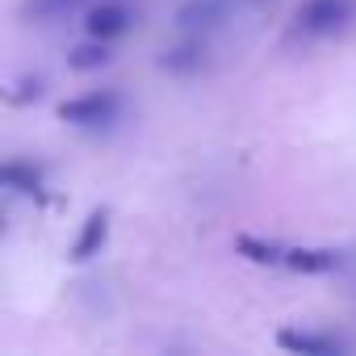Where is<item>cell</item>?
I'll use <instances>...</instances> for the list:
<instances>
[{
	"mask_svg": "<svg viewBox=\"0 0 356 356\" xmlns=\"http://www.w3.org/2000/svg\"><path fill=\"white\" fill-rule=\"evenodd\" d=\"M352 17H356V0H302V9H298V30L323 38V34L343 30Z\"/></svg>",
	"mask_w": 356,
	"mask_h": 356,
	"instance_id": "cell-1",
	"label": "cell"
},
{
	"mask_svg": "<svg viewBox=\"0 0 356 356\" xmlns=\"http://www.w3.org/2000/svg\"><path fill=\"white\" fill-rule=\"evenodd\" d=\"M118 105L122 101H118L113 88L84 92V97H72V101L59 105V122H67V126H105V122H113Z\"/></svg>",
	"mask_w": 356,
	"mask_h": 356,
	"instance_id": "cell-2",
	"label": "cell"
},
{
	"mask_svg": "<svg viewBox=\"0 0 356 356\" xmlns=\"http://www.w3.org/2000/svg\"><path fill=\"white\" fill-rule=\"evenodd\" d=\"M130 26H134V13L126 9V5H118V0H97V5H88V13H84V34L88 38H122V34H130Z\"/></svg>",
	"mask_w": 356,
	"mask_h": 356,
	"instance_id": "cell-3",
	"label": "cell"
},
{
	"mask_svg": "<svg viewBox=\"0 0 356 356\" xmlns=\"http://www.w3.org/2000/svg\"><path fill=\"white\" fill-rule=\"evenodd\" d=\"M105 239H109V210H92V214L84 218L76 243H72V260H92V256L105 248Z\"/></svg>",
	"mask_w": 356,
	"mask_h": 356,
	"instance_id": "cell-4",
	"label": "cell"
},
{
	"mask_svg": "<svg viewBox=\"0 0 356 356\" xmlns=\"http://www.w3.org/2000/svg\"><path fill=\"white\" fill-rule=\"evenodd\" d=\"M285 268L306 273V277H318V273L339 268V252L335 248H285Z\"/></svg>",
	"mask_w": 356,
	"mask_h": 356,
	"instance_id": "cell-5",
	"label": "cell"
},
{
	"mask_svg": "<svg viewBox=\"0 0 356 356\" xmlns=\"http://www.w3.org/2000/svg\"><path fill=\"white\" fill-rule=\"evenodd\" d=\"M227 17V0H189L176 13V26L181 30H214Z\"/></svg>",
	"mask_w": 356,
	"mask_h": 356,
	"instance_id": "cell-6",
	"label": "cell"
},
{
	"mask_svg": "<svg viewBox=\"0 0 356 356\" xmlns=\"http://www.w3.org/2000/svg\"><path fill=\"white\" fill-rule=\"evenodd\" d=\"M277 343H281L285 352H302V356H327V352H335V348H339V343H335L331 335H314V331H293V327L277 331Z\"/></svg>",
	"mask_w": 356,
	"mask_h": 356,
	"instance_id": "cell-7",
	"label": "cell"
},
{
	"mask_svg": "<svg viewBox=\"0 0 356 356\" xmlns=\"http://www.w3.org/2000/svg\"><path fill=\"white\" fill-rule=\"evenodd\" d=\"M109 59L113 55H109V42L105 38H88V42H80V47L67 51V67L72 72H101Z\"/></svg>",
	"mask_w": 356,
	"mask_h": 356,
	"instance_id": "cell-8",
	"label": "cell"
},
{
	"mask_svg": "<svg viewBox=\"0 0 356 356\" xmlns=\"http://www.w3.org/2000/svg\"><path fill=\"white\" fill-rule=\"evenodd\" d=\"M0 176H5V189H17V193H38L42 189V172L34 163H22V159H9Z\"/></svg>",
	"mask_w": 356,
	"mask_h": 356,
	"instance_id": "cell-9",
	"label": "cell"
},
{
	"mask_svg": "<svg viewBox=\"0 0 356 356\" xmlns=\"http://www.w3.org/2000/svg\"><path fill=\"white\" fill-rule=\"evenodd\" d=\"M235 252L248 256L252 264H285V248L264 243V239H256V235H239V239H235Z\"/></svg>",
	"mask_w": 356,
	"mask_h": 356,
	"instance_id": "cell-10",
	"label": "cell"
},
{
	"mask_svg": "<svg viewBox=\"0 0 356 356\" xmlns=\"http://www.w3.org/2000/svg\"><path fill=\"white\" fill-rule=\"evenodd\" d=\"M159 67H163V72H176V76L197 72V67H202V47H197V42H185V47H176V51H163Z\"/></svg>",
	"mask_w": 356,
	"mask_h": 356,
	"instance_id": "cell-11",
	"label": "cell"
},
{
	"mask_svg": "<svg viewBox=\"0 0 356 356\" xmlns=\"http://www.w3.org/2000/svg\"><path fill=\"white\" fill-rule=\"evenodd\" d=\"M80 5H97V0H26V13L30 17H59L67 9H80Z\"/></svg>",
	"mask_w": 356,
	"mask_h": 356,
	"instance_id": "cell-12",
	"label": "cell"
}]
</instances>
